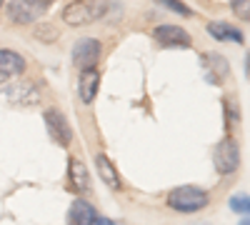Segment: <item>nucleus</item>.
I'll use <instances>...</instances> for the list:
<instances>
[{"mask_svg": "<svg viewBox=\"0 0 250 225\" xmlns=\"http://www.w3.org/2000/svg\"><path fill=\"white\" fill-rule=\"evenodd\" d=\"M110 10L108 0H73L62 8L60 18L62 23L70 28H85L90 23H98V20L105 18V13Z\"/></svg>", "mask_w": 250, "mask_h": 225, "instance_id": "1", "label": "nucleus"}, {"mask_svg": "<svg viewBox=\"0 0 250 225\" xmlns=\"http://www.w3.org/2000/svg\"><path fill=\"white\" fill-rule=\"evenodd\" d=\"M208 203H210V193H208L205 188H198V185H178L168 193L170 210L183 213V215L208 208Z\"/></svg>", "mask_w": 250, "mask_h": 225, "instance_id": "2", "label": "nucleus"}, {"mask_svg": "<svg viewBox=\"0 0 250 225\" xmlns=\"http://www.w3.org/2000/svg\"><path fill=\"white\" fill-rule=\"evenodd\" d=\"M55 0H8L5 15L13 25H33L43 18Z\"/></svg>", "mask_w": 250, "mask_h": 225, "instance_id": "3", "label": "nucleus"}, {"mask_svg": "<svg viewBox=\"0 0 250 225\" xmlns=\"http://www.w3.org/2000/svg\"><path fill=\"white\" fill-rule=\"evenodd\" d=\"M213 165L218 175H233L240 168V145L235 138L225 135L213 148Z\"/></svg>", "mask_w": 250, "mask_h": 225, "instance_id": "4", "label": "nucleus"}, {"mask_svg": "<svg viewBox=\"0 0 250 225\" xmlns=\"http://www.w3.org/2000/svg\"><path fill=\"white\" fill-rule=\"evenodd\" d=\"M153 40L163 50H185V48L193 45L190 33H188L185 28H180V25H170V23L158 25L153 30Z\"/></svg>", "mask_w": 250, "mask_h": 225, "instance_id": "5", "label": "nucleus"}, {"mask_svg": "<svg viewBox=\"0 0 250 225\" xmlns=\"http://www.w3.org/2000/svg\"><path fill=\"white\" fill-rule=\"evenodd\" d=\"M100 55H103V43L98 38H80L73 48L70 60L78 70H90V68L98 65Z\"/></svg>", "mask_w": 250, "mask_h": 225, "instance_id": "6", "label": "nucleus"}, {"mask_svg": "<svg viewBox=\"0 0 250 225\" xmlns=\"http://www.w3.org/2000/svg\"><path fill=\"white\" fill-rule=\"evenodd\" d=\"M43 120H45L48 135L58 143L60 148H68L70 143H73V128H70L65 113H62L60 108H48V110L43 113Z\"/></svg>", "mask_w": 250, "mask_h": 225, "instance_id": "7", "label": "nucleus"}, {"mask_svg": "<svg viewBox=\"0 0 250 225\" xmlns=\"http://www.w3.org/2000/svg\"><path fill=\"white\" fill-rule=\"evenodd\" d=\"M200 68L205 73V80L210 85H223L228 75H230V65L220 53H203L200 55Z\"/></svg>", "mask_w": 250, "mask_h": 225, "instance_id": "8", "label": "nucleus"}, {"mask_svg": "<svg viewBox=\"0 0 250 225\" xmlns=\"http://www.w3.org/2000/svg\"><path fill=\"white\" fill-rule=\"evenodd\" d=\"M68 185L73 193L83 195V193H90L93 183H90V173L85 168V163L78 160V158H70L68 160Z\"/></svg>", "mask_w": 250, "mask_h": 225, "instance_id": "9", "label": "nucleus"}, {"mask_svg": "<svg viewBox=\"0 0 250 225\" xmlns=\"http://www.w3.org/2000/svg\"><path fill=\"white\" fill-rule=\"evenodd\" d=\"M25 70H28V63L18 50L0 48V78H20Z\"/></svg>", "mask_w": 250, "mask_h": 225, "instance_id": "10", "label": "nucleus"}, {"mask_svg": "<svg viewBox=\"0 0 250 225\" xmlns=\"http://www.w3.org/2000/svg\"><path fill=\"white\" fill-rule=\"evenodd\" d=\"M8 100H13L15 105H35L38 100H40V93L35 83H13V85H5L3 88Z\"/></svg>", "mask_w": 250, "mask_h": 225, "instance_id": "11", "label": "nucleus"}, {"mask_svg": "<svg viewBox=\"0 0 250 225\" xmlns=\"http://www.w3.org/2000/svg\"><path fill=\"white\" fill-rule=\"evenodd\" d=\"M208 33H210V38H215L218 43H235V45L245 43L243 30L230 25V23H223V20H213V23H208Z\"/></svg>", "mask_w": 250, "mask_h": 225, "instance_id": "12", "label": "nucleus"}, {"mask_svg": "<svg viewBox=\"0 0 250 225\" xmlns=\"http://www.w3.org/2000/svg\"><path fill=\"white\" fill-rule=\"evenodd\" d=\"M98 88H100V73L98 68H90V70H80V78H78V95L85 105H90L95 95H98Z\"/></svg>", "mask_w": 250, "mask_h": 225, "instance_id": "13", "label": "nucleus"}, {"mask_svg": "<svg viewBox=\"0 0 250 225\" xmlns=\"http://www.w3.org/2000/svg\"><path fill=\"white\" fill-rule=\"evenodd\" d=\"M98 218V210L93 203L88 200H73L70 203V208H68V225H93V220Z\"/></svg>", "mask_w": 250, "mask_h": 225, "instance_id": "14", "label": "nucleus"}, {"mask_svg": "<svg viewBox=\"0 0 250 225\" xmlns=\"http://www.w3.org/2000/svg\"><path fill=\"white\" fill-rule=\"evenodd\" d=\"M95 170H98L100 180L105 183V185H108L110 190H120V188H123V180H120V175H118L115 165H113V163H110L105 155H103V153H98V155H95Z\"/></svg>", "mask_w": 250, "mask_h": 225, "instance_id": "15", "label": "nucleus"}, {"mask_svg": "<svg viewBox=\"0 0 250 225\" xmlns=\"http://www.w3.org/2000/svg\"><path fill=\"white\" fill-rule=\"evenodd\" d=\"M158 5H163L165 10H170V13H175V15H180V18H193L195 13H193V8L190 5H185L183 0H155Z\"/></svg>", "mask_w": 250, "mask_h": 225, "instance_id": "16", "label": "nucleus"}, {"mask_svg": "<svg viewBox=\"0 0 250 225\" xmlns=\"http://www.w3.org/2000/svg\"><path fill=\"white\" fill-rule=\"evenodd\" d=\"M228 208H230L233 213H238V215H250V195H245V193H235L230 200H228Z\"/></svg>", "mask_w": 250, "mask_h": 225, "instance_id": "17", "label": "nucleus"}, {"mask_svg": "<svg viewBox=\"0 0 250 225\" xmlns=\"http://www.w3.org/2000/svg\"><path fill=\"white\" fill-rule=\"evenodd\" d=\"M230 10L238 20L250 23V0H230Z\"/></svg>", "mask_w": 250, "mask_h": 225, "instance_id": "18", "label": "nucleus"}, {"mask_svg": "<svg viewBox=\"0 0 250 225\" xmlns=\"http://www.w3.org/2000/svg\"><path fill=\"white\" fill-rule=\"evenodd\" d=\"M35 38L43 40V43H55V40H58V30L53 25H38L35 28Z\"/></svg>", "mask_w": 250, "mask_h": 225, "instance_id": "19", "label": "nucleus"}, {"mask_svg": "<svg viewBox=\"0 0 250 225\" xmlns=\"http://www.w3.org/2000/svg\"><path fill=\"white\" fill-rule=\"evenodd\" d=\"M93 225H118L115 220H110V218H95L93 220Z\"/></svg>", "mask_w": 250, "mask_h": 225, "instance_id": "20", "label": "nucleus"}, {"mask_svg": "<svg viewBox=\"0 0 250 225\" xmlns=\"http://www.w3.org/2000/svg\"><path fill=\"white\" fill-rule=\"evenodd\" d=\"M240 225H250V215H248V218H243V220H240Z\"/></svg>", "mask_w": 250, "mask_h": 225, "instance_id": "21", "label": "nucleus"}, {"mask_svg": "<svg viewBox=\"0 0 250 225\" xmlns=\"http://www.w3.org/2000/svg\"><path fill=\"white\" fill-rule=\"evenodd\" d=\"M5 5H8V0H0V10H3Z\"/></svg>", "mask_w": 250, "mask_h": 225, "instance_id": "22", "label": "nucleus"}]
</instances>
